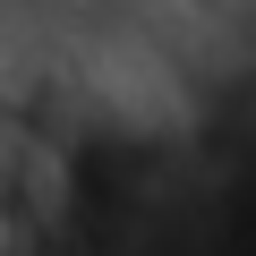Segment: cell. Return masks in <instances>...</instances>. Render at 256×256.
Segmentation results:
<instances>
[]
</instances>
